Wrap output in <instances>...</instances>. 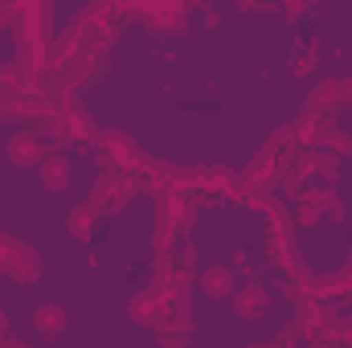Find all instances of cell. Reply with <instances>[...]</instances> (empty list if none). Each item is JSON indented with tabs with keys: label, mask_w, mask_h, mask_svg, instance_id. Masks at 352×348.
Returning <instances> with one entry per match:
<instances>
[{
	"label": "cell",
	"mask_w": 352,
	"mask_h": 348,
	"mask_svg": "<svg viewBox=\"0 0 352 348\" xmlns=\"http://www.w3.org/2000/svg\"><path fill=\"white\" fill-rule=\"evenodd\" d=\"M230 299H234V312H238L242 320H258V316H266V307H270V295H266V287H258V283L234 291Z\"/></svg>",
	"instance_id": "obj_14"
},
{
	"label": "cell",
	"mask_w": 352,
	"mask_h": 348,
	"mask_svg": "<svg viewBox=\"0 0 352 348\" xmlns=\"http://www.w3.org/2000/svg\"><path fill=\"white\" fill-rule=\"evenodd\" d=\"M299 140H303V144H316V148H324V152H328V156H336V160H340V156H352V140L344 135V131H336L328 119H320L316 127L299 131Z\"/></svg>",
	"instance_id": "obj_10"
},
{
	"label": "cell",
	"mask_w": 352,
	"mask_h": 348,
	"mask_svg": "<svg viewBox=\"0 0 352 348\" xmlns=\"http://www.w3.org/2000/svg\"><path fill=\"white\" fill-rule=\"evenodd\" d=\"M332 107H340V78H328V83H320V87L307 94V107H303V115H316V119H324Z\"/></svg>",
	"instance_id": "obj_15"
},
{
	"label": "cell",
	"mask_w": 352,
	"mask_h": 348,
	"mask_svg": "<svg viewBox=\"0 0 352 348\" xmlns=\"http://www.w3.org/2000/svg\"><path fill=\"white\" fill-rule=\"evenodd\" d=\"M278 180H283V160H278V152H274V148H270V152H258V156L246 164V176H242L246 197H250V193H263V197H270Z\"/></svg>",
	"instance_id": "obj_7"
},
{
	"label": "cell",
	"mask_w": 352,
	"mask_h": 348,
	"mask_svg": "<svg viewBox=\"0 0 352 348\" xmlns=\"http://www.w3.org/2000/svg\"><path fill=\"white\" fill-rule=\"evenodd\" d=\"M152 291L164 307V324H188V312H192V274L188 270H164Z\"/></svg>",
	"instance_id": "obj_2"
},
{
	"label": "cell",
	"mask_w": 352,
	"mask_h": 348,
	"mask_svg": "<svg viewBox=\"0 0 352 348\" xmlns=\"http://www.w3.org/2000/svg\"><path fill=\"white\" fill-rule=\"evenodd\" d=\"M197 287H201V295H209V299H230V295H234V270H230V266H205V270L197 274Z\"/></svg>",
	"instance_id": "obj_13"
},
{
	"label": "cell",
	"mask_w": 352,
	"mask_h": 348,
	"mask_svg": "<svg viewBox=\"0 0 352 348\" xmlns=\"http://www.w3.org/2000/svg\"><path fill=\"white\" fill-rule=\"evenodd\" d=\"M102 152H107V160H111V173H140V168H148V164H140L135 140L123 135V131H107V135H102Z\"/></svg>",
	"instance_id": "obj_8"
},
{
	"label": "cell",
	"mask_w": 352,
	"mask_h": 348,
	"mask_svg": "<svg viewBox=\"0 0 352 348\" xmlns=\"http://www.w3.org/2000/svg\"><path fill=\"white\" fill-rule=\"evenodd\" d=\"M156 332H160V345L164 348H184L192 340V328L188 324H160Z\"/></svg>",
	"instance_id": "obj_20"
},
{
	"label": "cell",
	"mask_w": 352,
	"mask_h": 348,
	"mask_svg": "<svg viewBox=\"0 0 352 348\" xmlns=\"http://www.w3.org/2000/svg\"><path fill=\"white\" fill-rule=\"evenodd\" d=\"M197 221V193H184V188H173L156 201V226L173 230V234H184L192 230Z\"/></svg>",
	"instance_id": "obj_4"
},
{
	"label": "cell",
	"mask_w": 352,
	"mask_h": 348,
	"mask_svg": "<svg viewBox=\"0 0 352 348\" xmlns=\"http://www.w3.org/2000/svg\"><path fill=\"white\" fill-rule=\"evenodd\" d=\"M336 164H340V160H336V156H328V152H316V156H311V168H316L320 176H328V180L336 176Z\"/></svg>",
	"instance_id": "obj_23"
},
{
	"label": "cell",
	"mask_w": 352,
	"mask_h": 348,
	"mask_svg": "<svg viewBox=\"0 0 352 348\" xmlns=\"http://www.w3.org/2000/svg\"><path fill=\"white\" fill-rule=\"evenodd\" d=\"M127 316H131L135 324H144V328H160V324H164V307H160V299H156V291H152V287H148V291H140V295H131Z\"/></svg>",
	"instance_id": "obj_12"
},
{
	"label": "cell",
	"mask_w": 352,
	"mask_h": 348,
	"mask_svg": "<svg viewBox=\"0 0 352 348\" xmlns=\"http://www.w3.org/2000/svg\"><path fill=\"white\" fill-rule=\"evenodd\" d=\"M344 270H349V274H352V254H349V266H344Z\"/></svg>",
	"instance_id": "obj_30"
},
{
	"label": "cell",
	"mask_w": 352,
	"mask_h": 348,
	"mask_svg": "<svg viewBox=\"0 0 352 348\" xmlns=\"http://www.w3.org/2000/svg\"><path fill=\"white\" fill-rule=\"evenodd\" d=\"M41 184H45L50 193H62V188L70 184V160H66V156H45V160H41Z\"/></svg>",
	"instance_id": "obj_18"
},
{
	"label": "cell",
	"mask_w": 352,
	"mask_h": 348,
	"mask_svg": "<svg viewBox=\"0 0 352 348\" xmlns=\"http://www.w3.org/2000/svg\"><path fill=\"white\" fill-rule=\"evenodd\" d=\"M58 127H62L66 135H82V140H90V135H94V123H90V115L78 107V102H66V107H62Z\"/></svg>",
	"instance_id": "obj_17"
},
{
	"label": "cell",
	"mask_w": 352,
	"mask_h": 348,
	"mask_svg": "<svg viewBox=\"0 0 352 348\" xmlns=\"http://www.w3.org/2000/svg\"><path fill=\"white\" fill-rule=\"evenodd\" d=\"M303 295H307L311 303H320V307H332V303H340V299H352V274L340 270V274L311 279V287H307Z\"/></svg>",
	"instance_id": "obj_9"
},
{
	"label": "cell",
	"mask_w": 352,
	"mask_h": 348,
	"mask_svg": "<svg viewBox=\"0 0 352 348\" xmlns=\"http://www.w3.org/2000/svg\"><path fill=\"white\" fill-rule=\"evenodd\" d=\"M344 345H352V316L344 320Z\"/></svg>",
	"instance_id": "obj_29"
},
{
	"label": "cell",
	"mask_w": 352,
	"mask_h": 348,
	"mask_svg": "<svg viewBox=\"0 0 352 348\" xmlns=\"http://www.w3.org/2000/svg\"><path fill=\"white\" fill-rule=\"evenodd\" d=\"M135 188H140V184L127 180L123 173H102L98 180H94V188H90V205H94L98 213H119Z\"/></svg>",
	"instance_id": "obj_5"
},
{
	"label": "cell",
	"mask_w": 352,
	"mask_h": 348,
	"mask_svg": "<svg viewBox=\"0 0 352 348\" xmlns=\"http://www.w3.org/2000/svg\"><path fill=\"white\" fill-rule=\"evenodd\" d=\"M0 348H29V345H25V340H16V336H12V340H0Z\"/></svg>",
	"instance_id": "obj_28"
},
{
	"label": "cell",
	"mask_w": 352,
	"mask_h": 348,
	"mask_svg": "<svg viewBox=\"0 0 352 348\" xmlns=\"http://www.w3.org/2000/svg\"><path fill=\"white\" fill-rule=\"evenodd\" d=\"M307 201H311V205H320V213L344 217V205L336 201V193H332V188H316V193H307Z\"/></svg>",
	"instance_id": "obj_22"
},
{
	"label": "cell",
	"mask_w": 352,
	"mask_h": 348,
	"mask_svg": "<svg viewBox=\"0 0 352 348\" xmlns=\"http://www.w3.org/2000/svg\"><path fill=\"white\" fill-rule=\"evenodd\" d=\"M16 37H21V58L41 74L54 70V33H50V4L25 0L16 4Z\"/></svg>",
	"instance_id": "obj_1"
},
{
	"label": "cell",
	"mask_w": 352,
	"mask_h": 348,
	"mask_svg": "<svg viewBox=\"0 0 352 348\" xmlns=\"http://www.w3.org/2000/svg\"><path fill=\"white\" fill-rule=\"evenodd\" d=\"M320 217H324V213H320V205H311V201H303V205H299V213H295V221H299V226H316Z\"/></svg>",
	"instance_id": "obj_24"
},
{
	"label": "cell",
	"mask_w": 352,
	"mask_h": 348,
	"mask_svg": "<svg viewBox=\"0 0 352 348\" xmlns=\"http://www.w3.org/2000/svg\"><path fill=\"white\" fill-rule=\"evenodd\" d=\"M94 221H98V209H94L90 201H82V205L70 209V234H74L78 242H87L90 234H94Z\"/></svg>",
	"instance_id": "obj_19"
},
{
	"label": "cell",
	"mask_w": 352,
	"mask_h": 348,
	"mask_svg": "<svg viewBox=\"0 0 352 348\" xmlns=\"http://www.w3.org/2000/svg\"><path fill=\"white\" fill-rule=\"evenodd\" d=\"M340 102H349L352 107V74L349 78H340Z\"/></svg>",
	"instance_id": "obj_26"
},
{
	"label": "cell",
	"mask_w": 352,
	"mask_h": 348,
	"mask_svg": "<svg viewBox=\"0 0 352 348\" xmlns=\"http://www.w3.org/2000/svg\"><path fill=\"white\" fill-rule=\"evenodd\" d=\"M123 12V4H111V0H98V4H90L87 12H82V21H87V29L90 25H102V21H115Z\"/></svg>",
	"instance_id": "obj_21"
},
{
	"label": "cell",
	"mask_w": 352,
	"mask_h": 348,
	"mask_svg": "<svg viewBox=\"0 0 352 348\" xmlns=\"http://www.w3.org/2000/svg\"><path fill=\"white\" fill-rule=\"evenodd\" d=\"M4 29H16V4H4L0 0V33Z\"/></svg>",
	"instance_id": "obj_25"
},
{
	"label": "cell",
	"mask_w": 352,
	"mask_h": 348,
	"mask_svg": "<svg viewBox=\"0 0 352 348\" xmlns=\"http://www.w3.org/2000/svg\"><path fill=\"white\" fill-rule=\"evenodd\" d=\"M0 340H8V316H4V307H0Z\"/></svg>",
	"instance_id": "obj_27"
},
{
	"label": "cell",
	"mask_w": 352,
	"mask_h": 348,
	"mask_svg": "<svg viewBox=\"0 0 352 348\" xmlns=\"http://www.w3.org/2000/svg\"><path fill=\"white\" fill-rule=\"evenodd\" d=\"M344 348H352V345H344Z\"/></svg>",
	"instance_id": "obj_31"
},
{
	"label": "cell",
	"mask_w": 352,
	"mask_h": 348,
	"mask_svg": "<svg viewBox=\"0 0 352 348\" xmlns=\"http://www.w3.org/2000/svg\"><path fill=\"white\" fill-rule=\"evenodd\" d=\"M127 17H140L152 33H180L188 21V4L184 0H160V4H123Z\"/></svg>",
	"instance_id": "obj_3"
},
{
	"label": "cell",
	"mask_w": 352,
	"mask_h": 348,
	"mask_svg": "<svg viewBox=\"0 0 352 348\" xmlns=\"http://www.w3.org/2000/svg\"><path fill=\"white\" fill-rule=\"evenodd\" d=\"M8 160H12L16 168H41L45 144H41L33 131H12V140H8Z\"/></svg>",
	"instance_id": "obj_11"
},
{
	"label": "cell",
	"mask_w": 352,
	"mask_h": 348,
	"mask_svg": "<svg viewBox=\"0 0 352 348\" xmlns=\"http://www.w3.org/2000/svg\"><path fill=\"white\" fill-rule=\"evenodd\" d=\"M0 270L12 274L16 283H33L41 274V254L16 238H4V254H0Z\"/></svg>",
	"instance_id": "obj_6"
},
{
	"label": "cell",
	"mask_w": 352,
	"mask_h": 348,
	"mask_svg": "<svg viewBox=\"0 0 352 348\" xmlns=\"http://www.w3.org/2000/svg\"><path fill=\"white\" fill-rule=\"evenodd\" d=\"M66 320H70V316H66L62 303H41V307L33 312V328H37L41 336H50V340L66 332Z\"/></svg>",
	"instance_id": "obj_16"
}]
</instances>
